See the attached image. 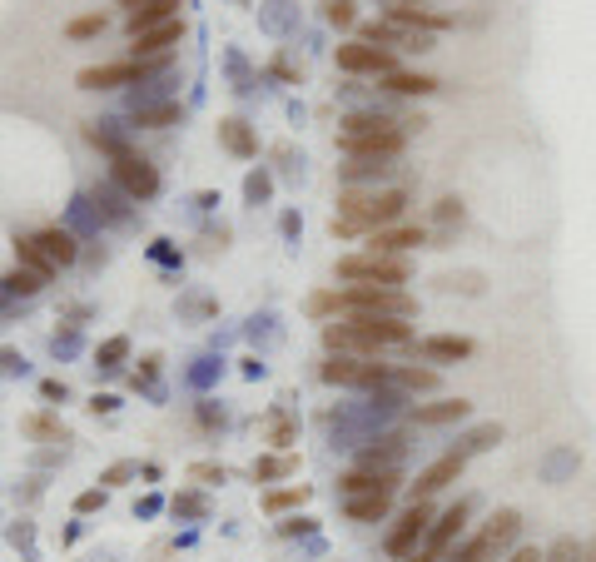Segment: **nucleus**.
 <instances>
[{
  "instance_id": "1",
  "label": "nucleus",
  "mask_w": 596,
  "mask_h": 562,
  "mask_svg": "<svg viewBox=\"0 0 596 562\" xmlns=\"http://www.w3.org/2000/svg\"><path fill=\"white\" fill-rule=\"evenodd\" d=\"M417 303L403 289L388 284H348V289H323L309 299L313 319H348V314H383V319H408Z\"/></svg>"
},
{
  "instance_id": "2",
  "label": "nucleus",
  "mask_w": 596,
  "mask_h": 562,
  "mask_svg": "<svg viewBox=\"0 0 596 562\" xmlns=\"http://www.w3.org/2000/svg\"><path fill=\"white\" fill-rule=\"evenodd\" d=\"M323 344L333 354H358V358H372L393 344H413V324L403 319H383V314H348V319H333L323 324Z\"/></svg>"
},
{
  "instance_id": "3",
  "label": "nucleus",
  "mask_w": 596,
  "mask_h": 562,
  "mask_svg": "<svg viewBox=\"0 0 596 562\" xmlns=\"http://www.w3.org/2000/svg\"><path fill=\"white\" fill-rule=\"evenodd\" d=\"M408 209V195L403 189H343L338 195V219H333V234L338 239H353V234H378L388 229L393 219H403Z\"/></svg>"
},
{
  "instance_id": "4",
  "label": "nucleus",
  "mask_w": 596,
  "mask_h": 562,
  "mask_svg": "<svg viewBox=\"0 0 596 562\" xmlns=\"http://www.w3.org/2000/svg\"><path fill=\"white\" fill-rule=\"evenodd\" d=\"M468 513H472V503H468V497H458V503H452V508H447L443 518H433V528H427V538L417 542V548L408 552L403 562H443L447 552L458 548L462 528H468Z\"/></svg>"
},
{
  "instance_id": "5",
  "label": "nucleus",
  "mask_w": 596,
  "mask_h": 562,
  "mask_svg": "<svg viewBox=\"0 0 596 562\" xmlns=\"http://www.w3.org/2000/svg\"><path fill=\"white\" fill-rule=\"evenodd\" d=\"M413 274V264L403 259V254H348V259H338V279L348 284H388V289H398V284Z\"/></svg>"
},
{
  "instance_id": "6",
  "label": "nucleus",
  "mask_w": 596,
  "mask_h": 562,
  "mask_svg": "<svg viewBox=\"0 0 596 562\" xmlns=\"http://www.w3.org/2000/svg\"><path fill=\"white\" fill-rule=\"evenodd\" d=\"M319 373H323V383H338V389H383L388 383L383 358L372 364V358H358V354H333Z\"/></svg>"
},
{
  "instance_id": "7",
  "label": "nucleus",
  "mask_w": 596,
  "mask_h": 562,
  "mask_svg": "<svg viewBox=\"0 0 596 562\" xmlns=\"http://www.w3.org/2000/svg\"><path fill=\"white\" fill-rule=\"evenodd\" d=\"M170 66V55H160V60H110V66H90L80 70V85L85 90H115V85H139L145 75H154V70Z\"/></svg>"
},
{
  "instance_id": "8",
  "label": "nucleus",
  "mask_w": 596,
  "mask_h": 562,
  "mask_svg": "<svg viewBox=\"0 0 596 562\" xmlns=\"http://www.w3.org/2000/svg\"><path fill=\"white\" fill-rule=\"evenodd\" d=\"M338 150L348 160H398L408 150V130L388 125V130H368V135H338Z\"/></svg>"
},
{
  "instance_id": "9",
  "label": "nucleus",
  "mask_w": 596,
  "mask_h": 562,
  "mask_svg": "<svg viewBox=\"0 0 596 562\" xmlns=\"http://www.w3.org/2000/svg\"><path fill=\"white\" fill-rule=\"evenodd\" d=\"M110 174H115V184L125 189L129 199H154L160 195V174H154V164L139 160V154H129V150L110 160Z\"/></svg>"
},
{
  "instance_id": "10",
  "label": "nucleus",
  "mask_w": 596,
  "mask_h": 562,
  "mask_svg": "<svg viewBox=\"0 0 596 562\" xmlns=\"http://www.w3.org/2000/svg\"><path fill=\"white\" fill-rule=\"evenodd\" d=\"M427 528H433V503H427V497L423 503H408V513L398 518V528L388 532V552H393V558H408V552L427 538Z\"/></svg>"
},
{
  "instance_id": "11",
  "label": "nucleus",
  "mask_w": 596,
  "mask_h": 562,
  "mask_svg": "<svg viewBox=\"0 0 596 562\" xmlns=\"http://www.w3.org/2000/svg\"><path fill=\"white\" fill-rule=\"evenodd\" d=\"M462 468H468V453H443L437 458V463H427L423 473H417V483L408 487V497H413V503H423V497H433V493H443L447 483H458L462 478Z\"/></svg>"
},
{
  "instance_id": "12",
  "label": "nucleus",
  "mask_w": 596,
  "mask_h": 562,
  "mask_svg": "<svg viewBox=\"0 0 596 562\" xmlns=\"http://www.w3.org/2000/svg\"><path fill=\"white\" fill-rule=\"evenodd\" d=\"M338 70H348V75H393L398 60L388 50H378V45L348 40V45H338Z\"/></svg>"
},
{
  "instance_id": "13",
  "label": "nucleus",
  "mask_w": 596,
  "mask_h": 562,
  "mask_svg": "<svg viewBox=\"0 0 596 562\" xmlns=\"http://www.w3.org/2000/svg\"><path fill=\"white\" fill-rule=\"evenodd\" d=\"M383 21L403 25V31H423V35H437V31H447V25H452V15H443V11H427V5H413V0H393V5H388V15H383Z\"/></svg>"
},
{
  "instance_id": "14",
  "label": "nucleus",
  "mask_w": 596,
  "mask_h": 562,
  "mask_svg": "<svg viewBox=\"0 0 596 562\" xmlns=\"http://www.w3.org/2000/svg\"><path fill=\"white\" fill-rule=\"evenodd\" d=\"M413 348L423 364H458V358H472V338H458V334H437V338H413Z\"/></svg>"
},
{
  "instance_id": "15",
  "label": "nucleus",
  "mask_w": 596,
  "mask_h": 562,
  "mask_svg": "<svg viewBox=\"0 0 596 562\" xmlns=\"http://www.w3.org/2000/svg\"><path fill=\"white\" fill-rule=\"evenodd\" d=\"M129 40H135V60H160V55H170V45L184 40V21L174 15V21L154 25V31H145V35H129Z\"/></svg>"
},
{
  "instance_id": "16",
  "label": "nucleus",
  "mask_w": 596,
  "mask_h": 562,
  "mask_svg": "<svg viewBox=\"0 0 596 562\" xmlns=\"http://www.w3.org/2000/svg\"><path fill=\"white\" fill-rule=\"evenodd\" d=\"M343 497H363V493H398V468H358V473L338 478Z\"/></svg>"
},
{
  "instance_id": "17",
  "label": "nucleus",
  "mask_w": 596,
  "mask_h": 562,
  "mask_svg": "<svg viewBox=\"0 0 596 562\" xmlns=\"http://www.w3.org/2000/svg\"><path fill=\"white\" fill-rule=\"evenodd\" d=\"M423 229L417 224H388V229H378V234H368V249L372 254H403V249H413V244H423Z\"/></svg>"
},
{
  "instance_id": "18",
  "label": "nucleus",
  "mask_w": 596,
  "mask_h": 562,
  "mask_svg": "<svg viewBox=\"0 0 596 562\" xmlns=\"http://www.w3.org/2000/svg\"><path fill=\"white\" fill-rule=\"evenodd\" d=\"M468 403H462V399H443V403H417V408H413V423H417V428H437V423H462V418H468Z\"/></svg>"
},
{
  "instance_id": "19",
  "label": "nucleus",
  "mask_w": 596,
  "mask_h": 562,
  "mask_svg": "<svg viewBox=\"0 0 596 562\" xmlns=\"http://www.w3.org/2000/svg\"><path fill=\"white\" fill-rule=\"evenodd\" d=\"M174 5H180V0H139L135 11H129V35H145V31H154V25L174 21Z\"/></svg>"
},
{
  "instance_id": "20",
  "label": "nucleus",
  "mask_w": 596,
  "mask_h": 562,
  "mask_svg": "<svg viewBox=\"0 0 596 562\" xmlns=\"http://www.w3.org/2000/svg\"><path fill=\"white\" fill-rule=\"evenodd\" d=\"M343 513H348L353 522H383L388 513H393V493H363V497H348V503H343Z\"/></svg>"
},
{
  "instance_id": "21",
  "label": "nucleus",
  "mask_w": 596,
  "mask_h": 562,
  "mask_svg": "<svg viewBox=\"0 0 596 562\" xmlns=\"http://www.w3.org/2000/svg\"><path fill=\"white\" fill-rule=\"evenodd\" d=\"M219 145L229 154H239V160H254L259 154V140H254V130H249L244 119H219Z\"/></svg>"
},
{
  "instance_id": "22",
  "label": "nucleus",
  "mask_w": 596,
  "mask_h": 562,
  "mask_svg": "<svg viewBox=\"0 0 596 562\" xmlns=\"http://www.w3.org/2000/svg\"><path fill=\"white\" fill-rule=\"evenodd\" d=\"M383 90H393V95H433L437 80L423 75V70H393V75H383Z\"/></svg>"
},
{
  "instance_id": "23",
  "label": "nucleus",
  "mask_w": 596,
  "mask_h": 562,
  "mask_svg": "<svg viewBox=\"0 0 596 562\" xmlns=\"http://www.w3.org/2000/svg\"><path fill=\"white\" fill-rule=\"evenodd\" d=\"M388 383H398V389H408V393H433L437 383V368H388Z\"/></svg>"
},
{
  "instance_id": "24",
  "label": "nucleus",
  "mask_w": 596,
  "mask_h": 562,
  "mask_svg": "<svg viewBox=\"0 0 596 562\" xmlns=\"http://www.w3.org/2000/svg\"><path fill=\"white\" fill-rule=\"evenodd\" d=\"M492 552H497V542H492V532H487V528H482V532H472V538H468V542H458V548L447 552V558H443V562H487V558H492Z\"/></svg>"
},
{
  "instance_id": "25",
  "label": "nucleus",
  "mask_w": 596,
  "mask_h": 562,
  "mask_svg": "<svg viewBox=\"0 0 596 562\" xmlns=\"http://www.w3.org/2000/svg\"><path fill=\"white\" fill-rule=\"evenodd\" d=\"M15 259H21V269H35L40 279L55 274V259L40 249V239H15Z\"/></svg>"
},
{
  "instance_id": "26",
  "label": "nucleus",
  "mask_w": 596,
  "mask_h": 562,
  "mask_svg": "<svg viewBox=\"0 0 596 562\" xmlns=\"http://www.w3.org/2000/svg\"><path fill=\"white\" fill-rule=\"evenodd\" d=\"M35 239H40V249L55 259V269H60V264H70L74 254H80V249H74V234H70V229H45V234H35Z\"/></svg>"
},
{
  "instance_id": "27",
  "label": "nucleus",
  "mask_w": 596,
  "mask_h": 562,
  "mask_svg": "<svg viewBox=\"0 0 596 562\" xmlns=\"http://www.w3.org/2000/svg\"><path fill=\"white\" fill-rule=\"evenodd\" d=\"M388 125H403V119H388L378 110H353V115H343L338 135H368V130H388Z\"/></svg>"
},
{
  "instance_id": "28",
  "label": "nucleus",
  "mask_w": 596,
  "mask_h": 562,
  "mask_svg": "<svg viewBox=\"0 0 596 562\" xmlns=\"http://www.w3.org/2000/svg\"><path fill=\"white\" fill-rule=\"evenodd\" d=\"M135 125H139V130H164V125H180V105H149V110H135Z\"/></svg>"
},
{
  "instance_id": "29",
  "label": "nucleus",
  "mask_w": 596,
  "mask_h": 562,
  "mask_svg": "<svg viewBox=\"0 0 596 562\" xmlns=\"http://www.w3.org/2000/svg\"><path fill=\"white\" fill-rule=\"evenodd\" d=\"M288 473H298V458H259L254 463V483H274V478H288Z\"/></svg>"
},
{
  "instance_id": "30",
  "label": "nucleus",
  "mask_w": 596,
  "mask_h": 562,
  "mask_svg": "<svg viewBox=\"0 0 596 562\" xmlns=\"http://www.w3.org/2000/svg\"><path fill=\"white\" fill-rule=\"evenodd\" d=\"M403 458V443L398 438H383L378 448H363V468H393Z\"/></svg>"
},
{
  "instance_id": "31",
  "label": "nucleus",
  "mask_w": 596,
  "mask_h": 562,
  "mask_svg": "<svg viewBox=\"0 0 596 562\" xmlns=\"http://www.w3.org/2000/svg\"><path fill=\"white\" fill-rule=\"evenodd\" d=\"M298 503H309V487H284V493H268L264 497L268 513H288V508H298Z\"/></svg>"
},
{
  "instance_id": "32",
  "label": "nucleus",
  "mask_w": 596,
  "mask_h": 562,
  "mask_svg": "<svg viewBox=\"0 0 596 562\" xmlns=\"http://www.w3.org/2000/svg\"><path fill=\"white\" fill-rule=\"evenodd\" d=\"M105 25H110L105 15H74V21L65 25V35H70V40H90V35H100Z\"/></svg>"
},
{
  "instance_id": "33",
  "label": "nucleus",
  "mask_w": 596,
  "mask_h": 562,
  "mask_svg": "<svg viewBox=\"0 0 596 562\" xmlns=\"http://www.w3.org/2000/svg\"><path fill=\"white\" fill-rule=\"evenodd\" d=\"M40 274H35V269H11V274H5V289H11V294H35V289H40Z\"/></svg>"
},
{
  "instance_id": "34",
  "label": "nucleus",
  "mask_w": 596,
  "mask_h": 562,
  "mask_svg": "<svg viewBox=\"0 0 596 562\" xmlns=\"http://www.w3.org/2000/svg\"><path fill=\"white\" fill-rule=\"evenodd\" d=\"M129 354V338H105V344H100V368H119V358Z\"/></svg>"
},
{
  "instance_id": "35",
  "label": "nucleus",
  "mask_w": 596,
  "mask_h": 562,
  "mask_svg": "<svg viewBox=\"0 0 596 562\" xmlns=\"http://www.w3.org/2000/svg\"><path fill=\"white\" fill-rule=\"evenodd\" d=\"M329 21L338 25V31H353V25H358V15H353L348 0H329Z\"/></svg>"
},
{
  "instance_id": "36",
  "label": "nucleus",
  "mask_w": 596,
  "mask_h": 562,
  "mask_svg": "<svg viewBox=\"0 0 596 562\" xmlns=\"http://www.w3.org/2000/svg\"><path fill=\"white\" fill-rule=\"evenodd\" d=\"M135 473H139V463H115V468H105V473H100V483H105V487H119L125 478H135Z\"/></svg>"
},
{
  "instance_id": "37",
  "label": "nucleus",
  "mask_w": 596,
  "mask_h": 562,
  "mask_svg": "<svg viewBox=\"0 0 596 562\" xmlns=\"http://www.w3.org/2000/svg\"><path fill=\"white\" fill-rule=\"evenodd\" d=\"M100 503H105V487H90V493H80V497H74V508H80V513H95Z\"/></svg>"
},
{
  "instance_id": "38",
  "label": "nucleus",
  "mask_w": 596,
  "mask_h": 562,
  "mask_svg": "<svg viewBox=\"0 0 596 562\" xmlns=\"http://www.w3.org/2000/svg\"><path fill=\"white\" fill-rule=\"evenodd\" d=\"M25 428H31V433H40V438H60V423H50V418H31Z\"/></svg>"
},
{
  "instance_id": "39",
  "label": "nucleus",
  "mask_w": 596,
  "mask_h": 562,
  "mask_svg": "<svg viewBox=\"0 0 596 562\" xmlns=\"http://www.w3.org/2000/svg\"><path fill=\"white\" fill-rule=\"evenodd\" d=\"M189 473H194V478H204V483H214V478L224 483V468H219V463H194Z\"/></svg>"
},
{
  "instance_id": "40",
  "label": "nucleus",
  "mask_w": 596,
  "mask_h": 562,
  "mask_svg": "<svg viewBox=\"0 0 596 562\" xmlns=\"http://www.w3.org/2000/svg\"><path fill=\"white\" fill-rule=\"evenodd\" d=\"M437 219H443V224L447 219H462V205L458 199H437Z\"/></svg>"
},
{
  "instance_id": "41",
  "label": "nucleus",
  "mask_w": 596,
  "mask_h": 562,
  "mask_svg": "<svg viewBox=\"0 0 596 562\" xmlns=\"http://www.w3.org/2000/svg\"><path fill=\"white\" fill-rule=\"evenodd\" d=\"M507 562H542V552H537V548H517Z\"/></svg>"
},
{
  "instance_id": "42",
  "label": "nucleus",
  "mask_w": 596,
  "mask_h": 562,
  "mask_svg": "<svg viewBox=\"0 0 596 562\" xmlns=\"http://www.w3.org/2000/svg\"><path fill=\"white\" fill-rule=\"evenodd\" d=\"M174 513H204V503H199V497H180V503H174Z\"/></svg>"
},
{
  "instance_id": "43",
  "label": "nucleus",
  "mask_w": 596,
  "mask_h": 562,
  "mask_svg": "<svg viewBox=\"0 0 596 562\" xmlns=\"http://www.w3.org/2000/svg\"><path fill=\"white\" fill-rule=\"evenodd\" d=\"M40 393H45V399H65V383H55V379H45V389H40Z\"/></svg>"
},
{
  "instance_id": "44",
  "label": "nucleus",
  "mask_w": 596,
  "mask_h": 562,
  "mask_svg": "<svg viewBox=\"0 0 596 562\" xmlns=\"http://www.w3.org/2000/svg\"><path fill=\"white\" fill-rule=\"evenodd\" d=\"M125 5H129V11H135V5H139V0H125Z\"/></svg>"
}]
</instances>
